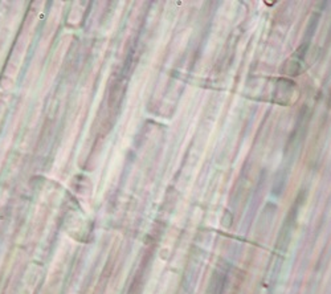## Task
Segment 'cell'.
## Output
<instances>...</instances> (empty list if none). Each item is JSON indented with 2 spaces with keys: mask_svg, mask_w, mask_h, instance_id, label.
<instances>
[{
  "mask_svg": "<svg viewBox=\"0 0 331 294\" xmlns=\"http://www.w3.org/2000/svg\"><path fill=\"white\" fill-rule=\"evenodd\" d=\"M285 183H286V174L285 172H278L276 180H274V183H273V195L280 196L283 191Z\"/></svg>",
  "mask_w": 331,
  "mask_h": 294,
  "instance_id": "7a4b0ae2",
  "label": "cell"
},
{
  "mask_svg": "<svg viewBox=\"0 0 331 294\" xmlns=\"http://www.w3.org/2000/svg\"><path fill=\"white\" fill-rule=\"evenodd\" d=\"M298 209H299V205H298V203H297V204H294L293 209L286 216L285 221H283V224H282V228H281V232H280L278 237H277V251H278V248H280V249H282V252H283L286 249V246H288V243L290 241L291 231H293L294 224H295Z\"/></svg>",
  "mask_w": 331,
  "mask_h": 294,
  "instance_id": "6da1fadb",
  "label": "cell"
},
{
  "mask_svg": "<svg viewBox=\"0 0 331 294\" xmlns=\"http://www.w3.org/2000/svg\"><path fill=\"white\" fill-rule=\"evenodd\" d=\"M319 13H314L311 16V19H310V23L309 25H307V29H306V33H305V43H307L309 40H311L313 35H314L315 32V28H317L318 25V19H319Z\"/></svg>",
  "mask_w": 331,
  "mask_h": 294,
  "instance_id": "3957f363",
  "label": "cell"
}]
</instances>
